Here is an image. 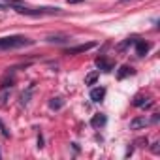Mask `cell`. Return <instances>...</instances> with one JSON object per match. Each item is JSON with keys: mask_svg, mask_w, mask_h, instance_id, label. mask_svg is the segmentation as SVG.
Masks as SVG:
<instances>
[{"mask_svg": "<svg viewBox=\"0 0 160 160\" xmlns=\"http://www.w3.org/2000/svg\"><path fill=\"white\" fill-rule=\"evenodd\" d=\"M128 75H134V70L130 66H121V70L117 72V79H124Z\"/></svg>", "mask_w": 160, "mask_h": 160, "instance_id": "cell-11", "label": "cell"}, {"mask_svg": "<svg viewBox=\"0 0 160 160\" xmlns=\"http://www.w3.org/2000/svg\"><path fill=\"white\" fill-rule=\"evenodd\" d=\"M8 98H10V91H8V89H2V94H0V104L4 106V104L8 102Z\"/></svg>", "mask_w": 160, "mask_h": 160, "instance_id": "cell-14", "label": "cell"}, {"mask_svg": "<svg viewBox=\"0 0 160 160\" xmlns=\"http://www.w3.org/2000/svg\"><path fill=\"white\" fill-rule=\"evenodd\" d=\"M96 66L102 70V72H111L113 70V64H109L104 57H100V58H96Z\"/></svg>", "mask_w": 160, "mask_h": 160, "instance_id": "cell-10", "label": "cell"}, {"mask_svg": "<svg viewBox=\"0 0 160 160\" xmlns=\"http://www.w3.org/2000/svg\"><path fill=\"white\" fill-rule=\"evenodd\" d=\"M147 124H149V121H147L145 117H136V119H132V121H130V128H132V130L145 128Z\"/></svg>", "mask_w": 160, "mask_h": 160, "instance_id": "cell-7", "label": "cell"}, {"mask_svg": "<svg viewBox=\"0 0 160 160\" xmlns=\"http://www.w3.org/2000/svg\"><path fill=\"white\" fill-rule=\"evenodd\" d=\"M79 2H83V0H68V4H79Z\"/></svg>", "mask_w": 160, "mask_h": 160, "instance_id": "cell-21", "label": "cell"}, {"mask_svg": "<svg viewBox=\"0 0 160 160\" xmlns=\"http://www.w3.org/2000/svg\"><path fill=\"white\" fill-rule=\"evenodd\" d=\"M98 77H100V70H96V72H91V73L85 77V85H94Z\"/></svg>", "mask_w": 160, "mask_h": 160, "instance_id": "cell-13", "label": "cell"}, {"mask_svg": "<svg viewBox=\"0 0 160 160\" xmlns=\"http://www.w3.org/2000/svg\"><path fill=\"white\" fill-rule=\"evenodd\" d=\"M136 40H138V38H128V40L121 45V49H124V47H128V45H134V43H136Z\"/></svg>", "mask_w": 160, "mask_h": 160, "instance_id": "cell-16", "label": "cell"}, {"mask_svg": "<svg viewBox=\"0 0 160 160\" xmlns=\"http://www.w3.org/2000/svg\"><path fill=\"white\" fill-rule=\"evenodd\" d=\"M145 100H147L145 96H136L134 98V106L136 108H141V106H145Z\"/></svg>", "mask_w": 160, "mask_h": 160, "instance_id": "cell-15", "label": "cell"}, {"mask_svg": "<svg viewBox=\"0 0 160 160\" xmlns=\"http://www.w3.org/2000/svg\"><path fill=\"white\" fill-rule=\"evenodd\" d=\"M34 45V40L25 38V36H4L0 38V51H10V49H21Z\"/></svg>", "mask_w": 160, "mask_h": 160, "instance_id": "cell-1", "label": "cell"}, {"mask_svg": "<svg viewBox=\"0 0 160 160\" xmlns=\"http://www.w3.org/2000/svg\"><path fill=\"white\" fill-rule=\"evenodd\" d=\"M104 96H106V89L104 87H96V89L91 91V100L92 102H102Z\"/></svg>", "mask_w": 160, "mask_h": 160, "instance_id": "cell-6", "label": "cell"}, {"mask_svg": "<svg viewBox=\"0 0 160 160\" xmlns=\"http://www.w3.org/2000/svg\"><path fill=\"white\" fill-rule=\"evenodd\" d=\"M49 108H51V109H55V111H58V109H62V108H64V100H62V98H58V96H57V98H51V100H49Z\"/></svg>", "mask_w": 160, "mask_h": 160, "instance_id": "cell-12", "label": "cell"}, {"mask_svg": "<svg viewBox=\"0 0 160 160\" xmlns=\"http://www.w3.org/2000/svg\"><path fill=\"white\" fill-rule=\"evenodd\" d=\"M106 122H108V117L102 115V113H96V115H92V119H91V126H92V128H102V126H106Z\"/></svg>", "mask_w": 160, "mask_h": 160, "instance_id": "cell-4", "label": "cell"}, {"mask_svg": "<svg viewBox=\"0 0 160 160\" xmlns=\"http://www.w3.org/2000/svg\"><path fill=\"white\" fill-rule=\"evenodd\" d=\"M38 149H43V136H38Z\"/></svg>", "mask_w": 160, "mask_h": 160, "instance_id": "cell-19", "label": "cell"}, {"mask_svg": "<svg viewBox=\"0 0 160 160\" xmlns=\"http://www.w3.org/2000/svg\"><path fill=\"white\" fill-rule=\"evenodd\" d=\"M0 10H8V6H6L4 0H0Z\"/></svg>", "mask_w": 160, "mask_h": 160, "instance_id": "cell-20", "label": "cell"}, {"mask_svg": "<svg viewBox=\"0 0 160 160\" xmlns=\"http://www.w3.org/2000/svg\"><path fill=\"white\" fill-rule=\"evenodd\" d=\"M149 49H151V43H147L143 40H136V53H138V57H143Z\"/></svg>", "mask_w": 160, "mask_h": 160, "instance_id": "cell-5", "label": "cell"}, {"mask_svg": "<svg viewBox=\"0 0 160 160\" xmlns=\"http://www.w3.org/2000/svg\"><path fill=\"white\" fill-rule=\"evenodd\" d=\"M34 89H36V83H32V85H28V89L21 94V106H28V102H30V96H32V92H34Z\"/></svg>", "mask_w": 160, "mask_h": 160, "instance_id": "cell-8", "label": "cell"}, {"mask_svg": "<svg viewBox=\"0 0 160 160\" xmlns=\"http://www.w3.org/2000/svg\"><path fill=\"white\" fill-rule=\"evenodd\" d=\"M151 151H152V154H158V152H160V143L154 141V143L151 145Z\"/></svg>", "mask_w": 160, "mask_h": 160, "instance_id": "cell-17", "label": "cell"}, {"mask_svg": "<svg viewBox=\"0 0 160 160\" xmlns=\"http://www.w3.org/2000/svg\"><path fill=\"white\" fill-rule=\"evenodd\" d=\"M0 130H2V136H4V138H10V132H8V128L4 126L2 121H0Z\"/></svg>", "mask_w": 160, "mask_h": 160, "instance_id": "cell-18", "label": "cell"}, {"mask_svg": "<svg viewBox=\"0 0 160 160\" xmlns=\"http://www.w3.org/2000/svg\"><path fill=\"white\" fill-rule=\"evenodd\" d=\"M45 40H47V43H57V45H64L70 42L68 36H47Z\"/></svg>", "mask_w": 160, "mask_h": 160, "instance_id": "cell-9", "label": "cell"}, {"mask_svg": "<svg viewBox=\"0 0 160 160\" xmlns=\"http://www.w3.org/2000/svg\"><path fill=\"white\" fill-rule=\"evenodd\" d=\"M19 13L30 15V17H38V15H62L64 12L60 8H47V6H43V8H27L25 6Z\"/></svg>", "mask_w": 160, "mask_h": 160, "instance_id": "cell-2", "label": "cell"}, {"mask_svg": "<svg viewBox=\"0 0 160 160\" xmlns=\"http://www.w3.org/2000/svg\"><path fill=\"white\" fill-rule=\"evenodd\" d=\"M92 47H96V42H89V43H81V45H75V47H70V49H66L64 51V55H79V53H85V51H89V49H92Z\"/></svg>", "mask_w": 160, "mask_h": 160, "instance_id": "cell-3", "label": "cell"}]
</instances>
